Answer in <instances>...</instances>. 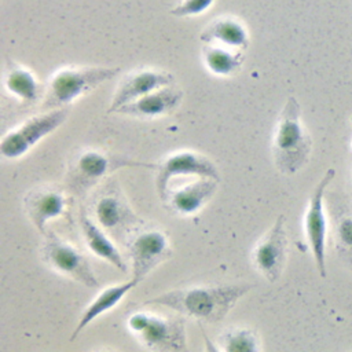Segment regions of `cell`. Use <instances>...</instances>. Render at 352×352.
Masks as SVG:
<instances>
[{
  "instance_id": "obj_16",
  "label": "cell",
  "mask_w": 352,
  "mask_h": 352,
  "mask_svg": "<svg viewBox=\"0 0 352 352\" xmlns=\"http://www.w3.org/2000/svg\"><path fill=\"white\" fill-rule=\"evenodd\" d=\"M66 205L67 202L63 192L52 187H38L30 190L23 198L26 214L40 234L47 231V221L65 213Z\"/></svg>"
},
{
  "instance_id": "obj_21",
  "label": "cell",
  "mask_w": 352,
  "mask_h": 352,
  "mask_svg": "<svg viewBox=\"0 0 352 352\" xmlns=\"http://www.w3.org/2000/svg\"><path fill=\"white\" fill-rule=\"evenodd\" d=\"M6 89L25 103H34L41 96V87L36 76L22 65L8 62L4 73Z\"/></svg>"
},
{
  "instance_id": "obj_8",
  "label": "cell",
  "mask_w": 352,
  "mask_h": 352,
  "mask_svg": "<svg viewBox=\"0 0 352 352\" xmlns=\"http://www.w3.org/2000/svg\"><path fill=\"white\" fill-rule=\"evenodd\" d=\"M336 176L333 168L327 169L316 187L314 188L307 212L304 216L305 236L309 243L318 272L322 278L326 276V239H327V219L324 214V192L327 186Z\"/></svg>"
},
{
  "instance_id": "obj_7",
  "label": "cell",
  "mask_w": 352,
  "mask_h": 352,
  "mask_svg": "<svg viewBox=\"0 0 352 352\" xmlns=\"http://www.w3.org/2000/svg\"><path fill=\"white\" fill-rule=\"evenodd\" d=\"M67 110L52 109L26 120L1 138L0 153L4 158H19L26 154L41 139L56 131L66 120Z\"/></svg>"
},
{
  "instance_id": "obj_9",
  "label": "cell",
  "mask_w": 352,
  "mask_h": 352,
  "mask_svg": "<svg viewBox=\"0 0 352 352\" xmlns=\"http://www.w3.org/2000/svg\"><path fill=\"white\" fill-rule=\"evenodd\" d=\"M155 187L160 198L164 197L169 183L176 177H212L220 182V173L216 164L206 155L190 150L176 151L157 164Z\"/></svg>"
},
{
  "instance_id": "obj_19",
  "label": "cell",
  "mask_w": 352,
  "mask_h": 352,
  "mask_svg": "<svg viewBox=\"0 0 352 352\" xmlns=\"http://www.w3.org/2000/svg\"><path fill=\"white\" fill-rule=\"evenodd\" d=\"M78 221H80V227L84 234L85 242H87L88 248L91 249V252L95 256H98V257L106 260L107 263H110L111 265H114L117 270L126 272V264H125L121 253L114 246V243L110 241V238L103 232V230L98 224H95L84 210L80 212Z\"/></svg>"
},
{
  "instance_id": "obj_3",
  "label": "cell",
  "mask_w": 352,
  "mask_h": 352,
  "mask_svg": "<svg viewBox=\"0 0 352 352\" xmlns=\"http://www.w3.org/2000/svg\"><path fill=\"white\" fill-rule=\"evenodd\" d=\"M120 73L118 67L66 66L50 78L43 96V109H60Z\"/></svg>"
},
{
  "instance_id": "obj_6",
  "label": "cell",
  "mask_w": 352,
  "mask_h": 352,
  "mask_svg": "<svg viewBox=\"0 0 352 352\" xmlns=\"http://www.w3.org/2000/svg\"><path fill=\"white\" fill-rule=\"evenodd\" d=\"M43 260L58 272L73 278L87 287H99L100 283L89 264V260L67 241L48 230L43 234Z\"/></svg>"
},
{
  "instance_id": "obj_5",
  "label": "cell",
  "mask_w": 352,
  "mask_h": 352,
  "mask_svg": "<svg viewBox=\"0 0 352 352\" xmlns=\"http://www.w3.org/2000/svg\"><path fill=\"white\" fill-rule=\"evenodd\" d=\"M125 166H143L148 169H155L157 164L135 161L100 150L88 148L77 154L76 158L72 161L67 172L69 186L76 192L82 194L89 187L95 186L102 177Z\"/></svg>"
},
{
  "instance_id": "obj_10",
  "label": "cell",
  "mask_w": 352,
  "mask_h": 352,
  "mask_svg": "<svg viewBox=\"0 0 352 352\" xmlns=\"http://www.w3.org/2000/svg\"><path fill=\"white\" fill-rule=\"evenodd\" d=\"M132 260V275L142 282L148 272L170 256V245L165 232L157 228L136 231L126 243Z\"/></svg>"
},
{
  "instance_id": "obj_4",
  "label": "cell",
  "mask_w": 352,
  "mask_h": 352,
  "mask_svg": "<svg viewBox=\"0 0 352 352\" xmlns=\"http://www.w3.org/2000/svg\"><path fill=\"white\" fill-rule=\"evenodd\" d=\"M128 330L146 348L153 351H184L187 336L182 316L135 311L126 319Z\"/></svg>"
},
{
  "instance_id": "obj_14",
  "label": "cell",
  "mask_w": 352,
  "mask_h": 352,
  "mask_svg": "<svg viewBox=\"0 0 352 352\" xmlns=\"http://www.w3.org/2000/svg\"><path fill=\"white\" fill-rule=\"evenodd\" d=\"M219 180L199 177L176 188H168L161 201L180 214H192L205 206L216 194Z\"/></svg>"
},
{
  "instance_id": "obj_17",
  "label": "cell",
  "mask_w": 352,
  "mask_h": 352,
  "mask_svg": "<svg viewBox=\"0 0 352 352\" xmlns=\"http://www.w3.org/2000/svg\"><path fill=\"white\" fill-rule=\"evenodd\" d=\"M199 41L204 44H219L234 50L245 51L250 38L245 23L231 15H221L212 19L201 32Z\"/></svg>"
},
{
  "instance_id": "obj_2",
  "label": "cell",
  "mask_w": 352,
  "mask_h": 352,
  "mask_svg": "<svg viewBox=\"0 0 352 352\" xmlns=\"http://www.w3.org/2000/svg\"><path fill=\"white\" fill-rule=\"evenodd\" d=\"M311 151L312 139L301 121L300 103L290 96L279 113L274 131V162L282 173L293 175L308 162Z\"/></svg>"
},
{
  "instance_id": "obj_12",
  "label": "cell",
  "mask_w": 352,
  "mask_h": 352,
  "mask_svg": "<svg viewBox=\"0 0 352 352\" xmlns=\"http://www.w3.org/2000/svg\"><path fill=\"white\" fill-rule=\"evenodd\" d=\"M172 84H175V77L165 70L144 67L129 72L117 84L107 113H116L121 106Z\"/></svg>"
},
{
  "instance_id": "obj_24",
  "label": "cell",
  "mask_w": 352,
  "mask_h": 352,
  "mask_svg": "<svg viewBox=\"0 0 352 352\" xmlns=\"http://www.w3.org/2000/svg\"><path fill=\"white\" fill-rule=\"evenodd\" d=\"M337 238L342 248L352 250V217H344L337 226Z\"/></svg>"
},
{
  "instance_id": "obj_20",
  "label": "cell",
  "mask_w": 352,
  "mask_h": 352,
  "mask_svg": "<svg viewBox=\"0 0 352 352\" xmlns=\"http://www.w3.org/2000/svg\"><path fill=\"white\" fill-rule=\"evenodd\" d=\"M202 60L206 69L219 77L234 76L243 65V51L219 44H204Z\"/></svg>"
},
{
  "instance_id": "obj_23",
  "label": "cell",
  "mask_w": 352,
  "mask_h": 352,
  "mask_svg": "<svg viewBox=\"0 0 352 352\" xmlns=\"http://www.w3.org/2000/svg\"><path fill=\"white\" fill-rule=\"evenodd\" d=\"M214 0H179V4L170 8V14L175 16H195L204 14Z\"/></svg>"
},
{
  "instance_id": "obj_1",
  "label": "cell",
  "mask_w": 352,
  "mask_h": 352,
  "mask_svg": "<svg viewBox=\"0 0 352 352\" xmlns=\"http://www.w3.org/2000/svg\"><path fill=\"white\" fill-rule=\"evenodd\" d=\"M252 287L249 283L188 286L164 292L146 300L144 305H161L199 322L217 323Z\"/></svg>"
},
{
  "instance_id": "obj_11",
  "label": "cell",
  "mask_w": 352,
  "mask_h": 352,
  "mask_svg": "<svg viewBox=\"0 0 352 352\" xmlns=\"http://www.w3.org/2000/svg\"><path fill=\"white\" fill-rule=\"evenodd\" d=\"M285 221V214H279L252 252L254 267L271 283H275L280 278L286 264L287 234Z\"/></svg>"
},
{
  "instance_id": "obj_18",
  "label": "cell",
  "mask_w": 352,
  "mask_h": 352,
  "mask_svg": "<svg viewBox=\"0 0 352 352\" xmlns=\"http://www.w3.org/2000/svg\"><path fill=\"white\" fill-rule=\"evenodd\" d=\"M138 283H140L138 279H135L132 276V279L124 282V283H118V285H113L109 286L106 289H103L84 309L82 315L78 319L77 326L73 330V334L70 337V341H73L91 322H94L98 316L103 315L104 312L113 309L122 298L124 296L131 292Z\"/></svg>"
},
{
  "instance_id": "obj_15",
  "label": "cell",
  "mask_w": 352,
  "mask_h": 352,
  "mask_svg": "<svg viewBox=\"0 0 352 352\" xmlns=\"http://www.w3.org/2000/svg\"><path fill=\"white\" fill-rule=\"evenodd\" d=\"M183 96L184 92L172 84L121 106L116 113L139 118L164 117L173 113L180 106Z\"/></svg>"
},
{
  "instance_id": "obj_22",
  "label": "cell",
  "mask_w": 352,
  "mask_h": 352,
  "mask_svg": "<svg viewBox=\"0 0 352 352\" xmlns=\"http://www.w3.org/2000/svg\"><path fill=\"white\" fill-rule=\"evenodd\" d=\"M219 349L227 352H257L261 349L258 334L249 327L226 329L217 338Z\"/></svg>"
},
{
  "instance_id": "obj_13",
  "label": "cell",
  "mask_w": 352,
  "mask_h": 352,
  "mask_svg": "<svg viewBox=\"0 0 352 352\" xmlns=\"http://www.w3.org/2000/svg\"><path fill=\"white\" fill-rule=\"evenodd\" d=\"M94 212L99 224L109 232L125 235L144 224L131 209L120 188L113 184H109V188H106L95 201Z\"/></svg>"
}]
</instances>
